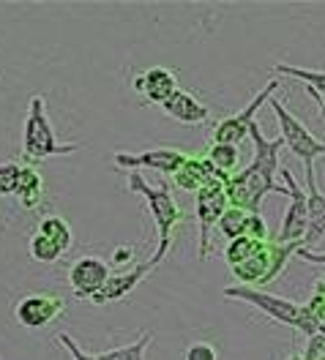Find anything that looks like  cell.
Instances as JSON below:
<instances>
[{"instance_id": "cell-1", "label": "cell", "mask_w": 325, "mask_h": 360, "mask_svg": "<svg viewBox=\"0 0 325 360\" xmlns=\"http://www.w3.org/2000/svg\"><path fill=\"white\" fill-rule=\"evenodd\" d=\"M129 191L139 194L145 200V205H148V210H151L153 226L159 232V246H156V254L151 257V262H153V268H159V262L167 257V251L172 246L175 226L184 221V210H181L178 200L170 194L167 186H156L153 188V186L145 183V178L139 172H129Z\"/></svg>"}, {"instance_id": "cell-2", "label": "cell", "mask_w": 325, "mask_h": 360, "mask_svg": "<svg viewBox=\"0 0 325 360\" xmlns=\"http://www.w3.org/2000/svg\"><path fill=\"white\" fill-rule=\"evenodd\" d=\"M222 295H224V297H235V300H243V303L255 306L257 311L268 314L271 319H276V322H284V325H290V328L306 333V336H314V333L323 330L320 319L309 311V306H298V303H293V300H287V297L262 292V290H257V287H243V284L227 287Z\"/></svg>"}, {"instance_id": "cell-3", "label": "cell", "mask_w": 325, "mask_h": 360, "mask_svg": "<svg viewBox=\"0 0 325 360\" xmlns=\"http://www.w3.org/2000/svg\"><path fill=\"white\" fill-rule=\"evenodd\" d=\"M79 145H63L58 142L55 129L49 123V115H46V98L44 96H30V104H27V117H25L23 126V153L27 161H44L52 156H69L77 153Z\"/></svg>"}, {"instance_id": "cell-4", "label": "cell", "mask_w": 325, "mask_h": 360, "mask_svg": "<svg viewBox=\"0 0 325 360\" xmlns=\"http://www.w3.org/2000/svg\"><path fill=\"white\" fill-rule=\"evenodd\" d=\"M301 243H279V240H268L262 243L252 259H246L243 265L230 268L232 276L243 284V287H260V284H268L274 281L281 270L287 268V259L293 254H298Z\"/></svg>"}, {"instance_id": "cell-5", "label": "cell", "mask_w": 325, "mask_h": 360, "mask_svg": "<svg viewBox=\"0 0 325 360\" xmlns=\"http://www.w3.org/2000/svg\"><path fill=\"white\" fill-rule=\"evenodd\" d=\"M268 104H271V110L276 115L279 131H281L279 136L284 139V145L290 148V153L295 158H301L303 167H314V161L320 156H325V142L320 136L312 134V131L306 129V123H301L295 115L284 107V101L271 98Z\"/></svg>"}, {"instance_id": "cell-6", "label": "cell", "mask_w": 325, "mask_h": 360, "mask_svg": "<svg viewBox=\"0 0 325 360\" xmlns=\"http://www.w3.org/2000/svg\"><path fill=\"white\" fill-rule=\"evenodd\" d=\"M230 207V194L224 180H210L203 186L194 197V210H197V224H200V259H208L210 254V229L219 226L222 216Z\"/></svg>"}, {"instance_id": "cell-7", "label": "cell", "mask_w": 325, "mask_h": 360, "mask_svg": "<svg viewBox=\"0 0 325 360\" xmlns=\"http://www.w3.org/2000/svg\"><path fill=\"white\" fill-rule=\"evenodd\" d=\"M281 178H284V186L290 191V202H287V210H284V219H281V229H279L276 240L279 243H301L306 240V229H309V197L298 186L295 175L281 167Z\"/></svg>"}, {"instance_id": "cell-8", "label": "cell", "mask_w": 325, "mask_h": 360, "mask_svg": "<svg viewBox=\"0 0 325 360\" xmlns=\"http://www.w3.org/2000/svg\"><path fill=\"white\" fill-rule=\"evenodd\" d=\"M276 88H279V79H271V82L260 90V93H257L255 98H252L241 112L230 115V117H224L222 123H216V129H213V134H210L213 136V142H222V145H238L243 136H249L252 126L257 123V110L274 98V90Z\"/></svg>"}, {"instance_id": "cell-9", "label": "cell", "mask_w": 325, "mask_h": 360, "mask_svg": "<svg viewBox=\"0 0 325 360\" xmlns=\"http://www.w3.org/2000/svg\"><path fill=\"white\" fill-rule=\"evenodd\" d=\"M63 311H66V303H63L60 295L55 292H30L20 297L17 306H14L17 322L27 330H39V328L52 325Z\"/></svg>"}, {"instance_id": "cell-10", "label": "cell", "mask_w": 325, "mask_h": 360, "mask_svg": "<svg viewBox=\"0 0 325 360\" xmlns=\"http://www.w3.org/2000/svg\"><path fill=\"white\" fill-rule=\"evenodd\" d=\"M110 265L113 262H107L101 257H79L77 262H71L69 284L71 290H74V295L79 300H93L96 295L107 287V281L113 278Z\"/></svg>"}, {"instance_id": "cell-11", "label": "cell", "mask_w": 325, "mask_h": 360, "mask_svg": "<svg viewBox=\"0 0 325 360\" xmlns=\"http://www.w3.org/2000/svg\"><path fill=\"white\" fill-rule=\"evenodd\" d=\"M184 150H175V148H156V150H142V153H126V150H117L113 161L120 169H129V172H137V169H156L162 175H172L186 164Z\"/></svg>"}, {"instance_id": "cell-12", "label": "cell", "mask_w": 325, "mask_h": 360, "mask_svg": "<svg viewBox=\"0 0 325 360\" xmlns=\"http://www.w3.org/2000/svg\"><path fill=\"white\" fill-rule=\"evenodd\" d=\"M132 85H134L137 93L145 96L148 104H159V107L181 90L178 88V77L170 68H162V66H153L148 68V71H142V74H137Z\"/></svg>"}, {"instance_id": "cell-13", "label": "cell", "mask_w": 325, "mask_h": 360, "mask_svg": "<svg viewBox=\"0 0 325 360\" xmlns=\"http://www.w3.org/2000/svg\"><path fill=\"white\" fill-rule=\"evenodd\" d=\"M303 172H306V197H309V229L303 248H312L325 238V194L317 186L314 167H303Z\"/></svg>"}, {"instance_id": "cell-14", "label": "cell", "mask_w": 325, "mask_h": 360, "mask_svg": "<svg viewBox=\"0 0 325 360\" xmlns=\"http://www.w3.org/2000/svg\"><path fill=\"white\" fill-rule=\"evenodd\" d=\"M249 136H252V142H255V158H252L249 167H255L262 175L276 180V172H281V148H284V139H281V136H276V139L262 136L257 123L252 126Z\"/></svg>"}, {"instance_id": "cell-15", "label": "cell", "mask_w": 325, "mask_h": 360, "mask_svg": "<svg viewBox=\"0 0 325 360\" xmlns=\"http://www.w3.org/2000/svg\"><path fill=\"white\" fill-rule=\"evenodd\" d=\"M162 112L167 115V117H172L175 123H184V126H200V123H205L210 117L208 107H205L197 96H191V93H186V90H178L170 101H164Z\"/></svg>"}, {"instance_id": "cell-16", "label": "cell", "mask_w": 325, "mask_h": 360, "mask_svg": "<svg viewBox=\"0 0 325 360\" xmlns=\"http://www.w3.org/2000/svg\"><path fill=\"white\" fill-rule=\"evenodd\" d=\"M153 268V262L148 259V262H139V265H134L132 270H126V273H120V276H113L110 281H107V287L101 290V292L93 297V303L96 306H107V303H113V300H120V297H126V295L132 292L134 287H137L139 281L151 273Z\"/></svg>"}, {"instance_id": "cell-17", "label": "cell", "mask_w": 325, "mask_h": 360, "mask_svg": "<svg viewBox=\"0 0 325 360\" xmlns=\"http://www.w3.org/2000/svg\"><path fill=\"white\" fill-rule=\"evenodd\" d=\"M17 200L25 210H36L44 200V180L39 175V169L30 167V164H23V180H20Z\"/></svg>"}, {"instance_id": "cell-18", "label": "cell", "mask_w": 325, "mask_h": 360, "mask_svg": "<svg viewBox=\"0 0 325 360\" xmlns=\"http://www.w3.org/2000/svg\"><path fill=\"white\" fill-rule=\"evenodd\" d=\"M36 232H42L49 240H55L58 246L63 248V254L74 248V229H71V224L63 216H44V219L39 221V229H36Z\"/></svg>"}, {"instance_id": "cell-19", "label": "cell", "mask_w": 325, "mask_h": 360, "mask_svg": "<svg viewBox=\"0 0 325 360\" xmlns=\"http://www.w3.org/2000/svg\"><path fill=\"white\" fill-rule=\"evenodd\" d=\"M268 243V240H265ZM260 240H255V238H249V235H241V238H235V240H230L227 243V248H224V259H227V265L230 268H238V265H243L246 259H252L257 251H260Z\"/></svg>"}, {"instance_id": "cell-20", "label": "cell", "mask_w": 325, "mask_h": 360, "mask_svg": "<svg viewBox=\"0 0 325 360\" xmlns=\"http://www.w3.org/2000/svg\"><path fill=\"white\" fill-rule=\"evenodd\" d=\"M153 330L142 333L134 344H126V347H115V349H107V352H98V360H145V349L151 347L153 341Z\"/></svg>"}, {"instance_id": "cell-21", "label": "cell", "mask_w": 325, "mask_h": 360, "mask_svg": "<svg viewBox=\"0 0 325 360\" xmlns=\"http://www.w3.org/2000/svg\"><path fill=\"white\" fill-rule=\"evenodd\" d=\"M274 74H281V77H293V79H301L306 88L317 90L325 96V71H314V68H298L290 66V63H276L274 66Z\"/></svg>"}, {"instance_id": "cell-22", "label": "cell", "mask_w": 325, "mask_h": 360, "mask_svg": "<svg viewBox=\"0 0 325 360\" xmlns=\"http://www.w3.org/2000/svg\"><path fill=\"white\" fill-rule=\"evenodd\" d=\"M210 164L219 169V172H224V175H235V167H238V145H222V142H210L208 153H205Z\"/></svg>"}, {"instance_id": "cell-23", "label": "cell", "mask_w": 325, "mask_h": 360, "mask_svg": "<svg viewBox=\"0 0 325 360\" xmlns=\"http://www.w3.org/2000/svg\"><path fill=\"white\" fill-rule=\"evenodd\" d=\"M249 210H241V207H227V213L222 216V221H219V232L227 238V240H235V238H241V235H246V224H249Z\"/></svg>"}, {"instance_id": "cell-24", "label": "cell", "mask_w": 325, "mask_h": 360, "mask_svg": "<svg viewBox=\"0 0 325 360\" xmlns=\"http://www.w3.org/2000/svg\"><path fill=\"white\" fill-rule=\"evenodd\" d=\"M30 257H33L36 262H44V265H52V262H58V259L63 257V248L58 246L55 240H49L46 235H42V232H36V235L30 238Z\"/></svg>"}, {"instance_id": "cell-25", "label": "cell", "mask_w": 325, "mask_h": 360, "mask_svg": "<svg viewBox=\"0 0 325 360\" xmlns=\"http://www.w3.org/2000/svg\"><path fill=\"white\" fill-rule=\"evenodd\" d=\"M23 164L17 161H0V197H11L20 191Z\"/></svg>"}, {"instance_id": "cell-26", "label": "cell", "mask_w": 325, "mask_h": 360, "mask_svg": "<svg viewBox=\"0 0 325 360\" xmlns=\"http://www.w3.org/2000/svg\"><path fill=\"white\" fill-rule=\"evenodd\" d=\"M184 360H219V352L208 341H194V344L186 347Z\"/></svg>"}, {"instance_id": "cell-27", "label": "cell", "mask_w": 325, "mask_h": 360, "mask_svg": "<svg viewBox=\"0 0 325 360\" xmlns=\"http://www.w3.org/2000/svg\"><path fill=\"white\" fill-rule=\"evenodd\" d=\"M323 355H325V330H320V333L309 336V341H306V349H303V358H306V360H320Z\"/></svg>"}, {"instance_id": "cell-28", "label": "cell", "mask_w": 325, "mask_h": 360, "mask_svg": "<svg viewBox=\"0 0 325 360\" xmlns=\"http://www.w3.org/2000/svg\"><path fill=\"white\" fill-rule=\"evenodd\" d=\"M246 235H249V238H255V240H260V243H265V240H268V226H265L262 213H252V216H249Z\"/></svg>"}, {"instance_id": "cell-29", "label": "cell", "mask_w": 325, "mask_h": 360, "mask_svg": "<svg viewBox=\"0 0 325 360\" xmlns=\"http://www.w3.org/2000/svg\"><path fill=\"white\" fill-rule=\"evenodd\" d=\"M58 341H60V344L69 349V355L74 360H98V355H91V352H85V349H82V347H79V344H77V341H74L69 333H58Z\"/></svg>"}, {"instance_id": "cell-30", "label": "cell", "mask_w": 325, "mask_h": 360, "mask_svg": "<svg viewBox=\"0 0 325 360\" xmlns=\"http://www.w3.org/2000/svg\"><path fill=\"white\" fill-rule=\"evenodd\" d=\"M298 257L306 262H314V265H325V251H312V248H298Z\"/></svg>"}, {"instance_id": "cell-31", "label": "cell", "mask_w": 325, "mask_h": 360, "mask_svg": "<svg viewBox=\"0 0 325 360\" xmlns=\"http://www.w3.org/2000/svg\"><path fill=\"white\" fill-rule=\"evenodd\" d=\"M306 93H309V96L317 101V107H320V115L325 117V96H323V93H317V90H312V88H306Z\"/></svg>"}, {"instance_id": "cell-32", "label": "cell", "mask_w": 325, "mask_h": 360, "mask_svg": "<svg viewBox=\"0 0 325 360\" xmlns=\"http://www.w3.org/2000/svg\"><path fill=\"white\" fill-rule=\"evenodd\" d=\"M284 360H306V358H303V352H293V355H287Z\"/></svg>"}, {"instance_id": "cell-33", "label": "cell", "mask_w": 325, "mask_h": 360, "mask_svg": "<svg viewBox=\"0 0 325 360\" xmlns=\"http://www.w3.org/2000/svg\"><path fill=\"white\" fill-rule=\"evenodd\" d=\"M320 284H323V287H325V278H323V281H320Z\"/></svg>"}, {"instance_id": "cell-34", "label": "cell", "mask_w": 325, "mask_h": 360, "mask_svg": "<svg viewBox=\"0 0 325 360\" xmlns=\"http://www.w3.org/2000/svg\"><path fill=\"white\" fill-rule=\"evenodd\" d=\"M320 360H325V355H323V358H320Z\"/></svg>"}]
</instances>
